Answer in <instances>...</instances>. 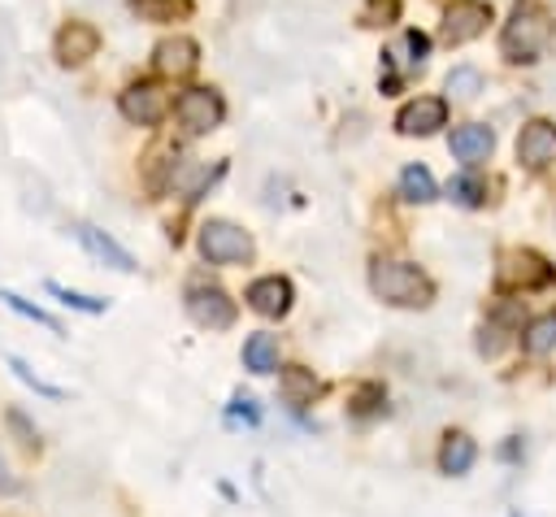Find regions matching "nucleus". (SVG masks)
I'll return each mask as SVG.
<instances>
[{
  "label": "nucleus",
  "mask_w": 556,
  "mask_h": 517,
  "mask_svg": "<svg viewBox=\"0 0 556 517\" xmlns=\"http://www.w3.org/2000/svg\"><path fill=\"white\" fill-rule=\"evenodd\" d=\"M100 52V30L91 22H65L52 39V56L61 65H87Z\"/></svg>",
  "instance_id": "nucleus-12"
},
{
  "label": "nucleus",
  "mask_w": 556,
  "mask_h": 517,
  "mask_svg": "<svg viewBox=\"0 0 556 517\" xmlns=\"http://www.w3.org/2000/svg\"><path fill=\"white\" fill-rule=\"evenodd\" d=\"M404 43H408V52H413V56H408L413 65H421V61L430 56V39H426L421 30H408V35H404Z\"/></svg>",
  "instance_id": "nucleus-29"
},
{
  "label": "nucleus",
  "mask_w": 556,
  "mask_h": 517,
  "mask_svg": "<svg viewBox=\"0 0 556 517\" xmlns=\"http://www.w3.org/2000/svg\"><path fill=\"white\" fill-rule=\"evenodd\" d=\"M74 239H78L96 261H104V265L117 269V274H130V269H135V256H130L113 235H104V230H96V226L78 222V226H74Z\"/></svg>",
  "instance_id": "nucleus-15"
},
{
  "label": "nucleus",
  "mask_w": 556,
  "mask_h": 517,
  "mask_svg": "<svg viewBox=\"0 0 556 517\" xmlns=\"http://www.w3.org/2000/svg\"><path fill=\"white\" fill-rule=\"evenodd\" d=\"M48 295H56L65 308H78V313H91V317H100V313L109 308V300H100V295H83V291L65 287V282H52V278H48Z\"/></svg>",
  "instance_id": "nucleus-23"
},
{
  "label": "nucleus",
  "mask_w": 556,
  "mask_h": 517,
  "mask_svg": "<svg viewBox=\"0 0 556 517\" xmlns=\"http://www.w3.org/2000/svg\"><path fill=\"white\" fill-rule=\"evenodd\" d=\"M447 148H452L456 161L482 165V161L495 152V135H491V126H482V122H465V126H456V130L447 135Z\"/></svg>",
  "instance_id": "nucleus-14"
},
{
  "label": "nucleus",
  "mask_w": 556,
  "mask_h": 517,
  "mask_svg": "<svg viewBox=\"0 0 556 517\" xmlns=\"http://www.w3.org/2000/svg\"><path fill=\"white\" fill-rule=\"evenodd\" d=\"M9 426H13V434H17L22 447H39V430L22 417V408H9Z\"/></svg>",
  "instance_id": "nucleus-28"
},
{
  "label": "nucleus",
  "mask_w": 556,
  "mask_h": 517,
  "mask_svg": "<svg viewBox=\"0 0 556 517\" xmlns=\"http://www.w3.org/2000/svg\"><path fill=\"white\" fill-rule=\"evenodd\" d=\"M0 300H4V304H9L13 313H22L26 321H35V326H48L52 335H65V326H61V321H56V317H52L48 308H39V304H30V300H22L17 291H0Z\"/></svg>",
  "instance_id": "nucleus-24"
},
{
  "label": "nucleus",
  "mask_w": 556,
  "mask_h": 517,
  "mask_svg": "<svg viewBox=\"0 0 556 517\" xmlns=\"http://www.w3.org/2000/svg\"><path fill=\"white\" fill-rule=\"evenodd\" d=\"M556 39V17L543 0H517L508 22L500 26V56L513 65H534Z\"/></svg>",
  "instance_id": "nucleus-1"
},
{
  "label": "nucleus",
  "mask_w": 556,
  "mask_h": 517,
  "mask_svg": "<svg viewBox=\"0 0 556 517\" xmlns=\"http://www.w3.org/2000/svg\"><path fill=\"white\" fill-rule=\"evenodd\" d=\"M195 243H200V256H204L208 265H243V261H252V252H256L252 235H248L243 226L226 222V217H208V222L200 226Z\"/></svg>",
  "instance_id": "nucleus-4"
},
{
  "label": "nucleus",
  "mask_w": 556,
  "mask_h": 517,
  "mask_svg": "<svg viewBox=\"0 0 556 517\" xmlns=\"http://www.w3.org/2000/svg\"><path fill=\"white\" fill-rule=\"evenodd\" d=\"M187 313H191V321L195 326H204V330H230L235 326V300L222 291V287H191L187 291Z\"/></svg>",
  "instance_id": "nucleus-8"
},
{
  "label": "nucleus",
  "mask_w": 556,
  "mask_h": 517,
  "mask_svg": "<svg viewBox=\"0 0 556 517\" xmlns=\"http://www.w3.org/2000/svg\"><path fill=\"white\" fill-rule=\"evenodd\" d=\"M243 300H248V308L261 313V317H282V313L291 308L295 291H291V278H282V274H265V278H256V282L248 287Z\"/></svg>",
  "instance_id": "nucleus-13"
},
{
  "label": "nucleus",
  "mask_w": 556,
  "mask_h": 517,
  "mask_svg": "<svg viewBox=\"0 0 556 517\" xmlns=\"http://www.w3.org/2000/svg\"><path fill=\"white\" fill-rule=\"evenodd\" d=\"M517 161L526 169H547L556 161V122H547V117L526 122L517 135Z\"/></svg>",
  "instance_id": "nucleus-11"
},
{
  "label": "nucleus",
  "mask_w": 556,
  "mask_h": 517,
  "mask_svg": "<svg viewBox=\"0 0 556 517\" xmlns=\"http://www.w3.org/2000/svg\"><path fill=\"white\" fill-rule=\"evenodd\" d=\"M447 200H456V204H465V209H478V204L486 200V187H482L473 174H456V178L447 182Z\"/></svg>",
  "instance_id": "nucleus-26"
},
{
  "label": "nucleus",
  "mask_w": 556,
  "mask_h": 517,
  "mask_svg": "<svg viewBox=\"0 0 556 517\" xmlns=\"http://www.w3.org/2000/svg\"><path fill=\"white\" fill-rule=\"evenodd\" d=\"M278 391H282L287 404L304 408V404H313V395L321 391V382L313 378V369H304V365H287V369L278 374Z\"/></svg>",
  "instance_id": "nucleus-17"
},
{
  "label": "nucleus",
  "mask_w": 556,
  "mask_h": 517,
  "mask_svg": "<svg viewBox=\"0 0 556 517\" xmlns=\"http://www.w3.org/2000/svg\"><path fill=\"white\" fill-rule=\"evenodd\" d=\"M4 365H9V369H13V374H17V378H22V382H26V387H30L35 395H48V400H65V391H61L56 382L39 378V374H35V369H30V365H26L22 356H13V352H9V356H4Z\"/></svg>",
  "instance_id": "nucleus-25"
},
{
  "label": "nucleus",
  "mask_w": 556,
  "mask_h": 517,
  "mask_svg": "<svg viewBox=\"0 0 556 517\" xmlns=\"http://www.w3.org/2000/svg\"><path fill=\"white\" fill-rule=\"evenodd\" d=\"M174 117H178L182 135H208V130L222 126L226 100H222L217 87H187V91H178V100H174Z\"/></svg>",
  "instance_id": "nucleus-6"
},
{
  "label": "nucleus",
  "mask_w": 556,
  "mask_h": 517,
  "mask_svg": "<svg viewBox=\"0 0 556 517\" xmlns=\"http://www.w3.org/2000/svg\"><path fill=\"white\" fill-rule=\"evenodd\" d=\"M521 348H526L530 356H547V352L556 348V313L534 317V321L521 330Z\"/></svg>",
  "instance_id": "nucleus-20"
},
{
  "label": "nucleus",
  "mask_w": 556,
  "mask_h": 517,
  "mask_svg": "<svg viewBox=\"0 0 556 517\" xmlns=\"http://www.w3.org/2000/svg\"><path fill=\"white\" fill-rule=\"evenodd\" d=\"M491 17H495V13H491V0H452V4L443 9L439 39H443L447 48H460V43L478 39Z\"/></svg>",
  "instance_id": "nucleus-7"
},
{
  "label": "nucleus",
  "mask_w": 556,
  "mask_h": 517,
  "mask_svg": "<svg viewBox=\"0 0 556 517\" xmlns=\"http://www.w3.org/2000/svg\"><path fill=\"white\" fill-rule=\"evenodd\" d=\"M174 109V96L156 83V78H139L130 83L122 96H117V113L130 122V126H161Z\"/></svg>",
  "instance_id": "nucleus-5"
},
{
  "label": "nucleus",
  "mask_w": 556,
  "mask_h": 517,
  "mask_svg": "<svg viewBox=\"0 0 556 517\" xmlns=\"http://www.w3.org/2000/svg\"><path fill=\"white\" fill-rule=\"evenodd\" d=\"M400 17V0H365V22L369 26H391Z\"/></svg>",
  "instance_id": "nucleus-27"
},
{
  "label": "nucleus",
  "mask_w": 556,
  "mask_h": 517,
  "mask_svg": "<svg viewBox=\"0 0 556 517\" xmlns=\"http://www.w3.org/2000/svg\"><path fill=\"white\" fill-rule=\"evenodd\" d=\"M13 487H17V482L9 478V469H4V456H0V491H13Z\"/></svg>",
  "instance_id": "nucleus-30"
},
{
  "label": "nucleus",
  "mask_w": 556,
  "mask_h": 517,
  "mask_svg": "<svg viewBox=\"0 0 556 517\" xmlns=\"http://www.w3.org/2000/svg\"><path fill=\"white\" fill-rule=\"evenodd\" d=\"M556 282V265L539 256L534 248H508L495 265V287L500 291H543Z\"/></svg>",
  "instance_id": "nucleus-3"
},
{
  "label": "nucleus",
  "mask_w": 556,
  "mask_h": 517,
  "mask_svg": "<svg viewBox=\"0 0 556 517\" xmlns=\"http://www.w3.org/2000/svg\"><path fill=\"white\" fill-rule=\"evenodd\" d=\"M139 22H174L191 13V0H130Z\"/></svg>",
  "instance_id": "nucleus-21"
},
{
  "label": "nucleus",
  "mask_w": 556,
  "mask_h": 517,
  "mask_svg": "<svg viewBox=\"0 0 556 517\" xmlns=\"http://www.w3.org/2000/svg\"><path fill=\"white\" fill-rule=\"evenodd\" d=\"M243 369L274 374L278 369V339L274 335H248L243 339Z\"/></svg>",
  "instance_id": "nucleus-19"
},
{
  "label": "nucleus",
  "mask_w": 556,
  "mask_h": 517,
  "mask_svg": "<svg viewBox=\"0 0 556 517\" xmlns=\"http://www.w3.org/2000/svg\"><path fill=\"white\" fill-rule=\"evenodd\" d=\"M195 65H200V43L191 35H165L152 48V70L161 78H187L195 74Z\"/></svg>",
  "instance_id": "nucleus-9"
},
{
  "label": "nucleus",
  "mask_w": 556,
  "mask_h": 517,
  "mask_svg": "<svg viewBox=\"0 0 556 517\" xmlns=\"http://www.w3.org/2000/svg\"><path fill=\"white\" fill-rule=\"evenodd\" d=\"M369 287L378 300H387L395 308H426L434 300L430 274L413 261H400V256H378L369 265Z\"/></svg>",
  "instance_id": "nucleus-2"
},
{
  "label": "nucleus",
  "mask_w": 556,
  "mask_h": 517,
  "mask_svg": "<svg viewBox=\"0 0 556 517\" xmlns=\"http://www.w3.org/2000/svg\"><path fill=\"white\" fill-rule=\"evenodd\" d=\"M473 461H478V443L469 439V434H447L443 439V447H439V469L443 474H452V478H460V474H469L473 469Z\"/></svg>",
  "instance_id": "nucleus-16"
},
{
  "label": "nucleus",
  "mask_w": 556,
  "mask_h": 517,
  "mask_svg": "<svg viewBox=\"0 0 556 517\" xmlns=\"http://www.w3.org/2000/svg\"><path fill=\"white\" fill-rule=\"evenodd\" d=\"M443 87H447L452 100H473L482 91V70L478 65H456V70H447Z\"/></svg>",
  "instance_id": "nucleus-22"
},
{
  "label": "nucleus",
  "mask_w": 556,
  "mask_h": 517,
  "mask_svg": "<svg viewBox=\"0 0 556 517\" xmlns=\"http://www.w3.org/2000/svg\"><path fill=\"white\" fill-rule=\"evenodd\" d=\"M439 126H447V100H443V96H417V100H408V104L395 113V130H400V135L426 139V135H434Z\"/></svg>",
  "instance_id": "nucleus-10"
},
{
  "label": "nucleus",
  "mask_w": 556,
  "mask_h": 517,
  "mask_svg": "<svg viewBox=\"0 0 556 517\" xmlns=\"http://www.w3.org/2000/svg\"><path fill=\"white\" fill-rule=\"evenodd\" d=\"M400 196L408 204H430L439 196V182H434V174L426 165H404L400 169Z\"/></svg>",
  "instance_id": "nucleus-18"
}]
</instances>
